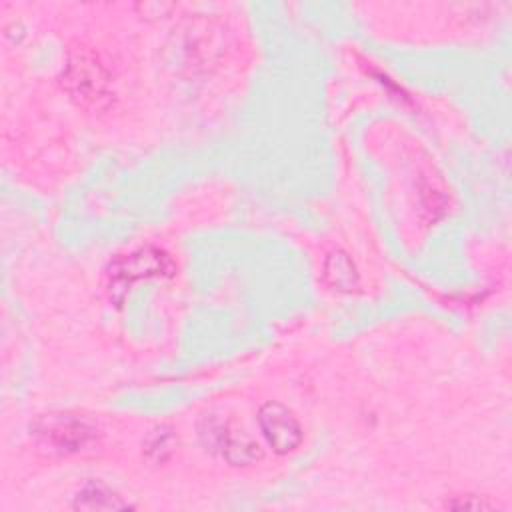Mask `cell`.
<instances>
[{
	"mask_svg": "<svg viewBox=\"0 0 512 512\" xmlns=\"http://www.w3.org/2000/svg\"><path fill=\"white\" fill-rule=\"evenodd\" d=\"M74 508H78V510H120V508H130V504L124 502L104 482L90 480L76 494Z\"/></svg>",
	"mask_w": 512,
	"mask_h": 512,
	"instance_id": "obj_6",
	"label": "cell"
},
{
	"mask_svg": "<svg viewBox=\"0 0 512 512\" xmlns=\"http://www.w3.org/2000/svg\"><path fill=\"white\" fill-rule=\"evenodd\" d=\"M258 426L276 454H288L302 442V426L298 418L278 402H266L260 408Z\"/></svg>",
	"mask_w": 512,
	"mask_h": 512,
	"instance_id": "obj_3",
	"label": "cell"
},
{
	"mask_svg": "<svg viewBox=\"0 0 512 512\" xmlns=\"http://www.w3.org/2000/svg\"><path fill=\"white\" fill-rule=\"evenodd\" d=\"M172 442H174V436L170 434V430L168 428H164V426H160V428H156L150 436H148V440H146V444H144V452L152 458V460H164L170 452H172Z\"/></svg>",
	"mask_w": 512,
	"mask_h": 512,
	"instance_id": "obj_8",
	"label": "cell"
},
{
	"mask_svg": "<svg viewBox=\"0 0 512 512\" xmlns=\"http://www.w3.org/2000/svg\"><path fill=\"white\" fill-rule=\"evenodd\" d=\"M206 446L220 450L222 456L234 466H246L262 458L260 446L242 430H232L222 422H208V428L200 432Z\"/></svg>",
	"mask_w": 512,
	"mask_h": 512,
	"instance_id": "obj_4",
	"label": "cell"
},
{
	"mask_svg": "<svg viewBox=\"0 0 512 512\" xmlns=\"http://www.w3.org/2000/svg\"><path fill=\"white\" fill-rule=\"evenodd\" d=\"M174 274V262L170 256L158 248L146 246L138 248L126 256H120L110 264V290L112 294L116 290L126 292L132 282L150 278V276H172Z\"/></svg>",
	"mask_w": 512,
	"mask_h": 512,
	"instance_id": "obj_2",
	"label": "cell"
},
{
	"mask_svg": "<svg viewBox=\"0 0 512 512\" xmlns=\"http://www.w3.org/2000/svg\"><path fill=\"white\" fill-rule=\"evenodd\" d=\"M324 278L334 290L350 292L358 286V274L350 256L342 250H334L328 254L324 262Z\"/></svg>",
	"mask_w": 512,
	"mask_h": 512,
	"instance_id": "obj_7",
	"label": "cell"
},
{
	"mask_svg": "<svg viewBox=\"0 0 512 512\" xmlns=\"http://www.w3.org/2000/svg\"><path fill=\"white\" fill-rule=\"evenodd\" d=\"M30 436L46 454L68 456L94 446L98 430L76 414H46L30 426Z\"/></svg>",
	"mask_w": 512,
	"mask_h": 512,
	"instance_id": "obj_1",
	"label": "cell"
},
{
	"mask_svg": "<svg viewBox=\"0 0 512 512\" xmlns=\"http://www.w3.org/2000/svg\"><path fill=\"white\" fill-rule=\"evenodd\" d=\"M66 84L82 102H98L108 94V76L104 68L86 56H78L70 62Z\"/></svg>",
	"mask_w": 512,
	"mask_h": 512,
	"instance_id": "obj_5",
	"label": "cell"
},
{
	"mask_svg": "<svg viewBox=\"0 0 512 512\" xmlns=\"http://www.w3.org/2000/svg\"><path fill=\"white\" fill-rule=\"evenodd\" d=\"M450 508H472V510H484V508H494L492 502H484V500H468V498H462L460 502H450L448 504Z\"/></svg>",
	"mask_w": 512,
	"mask_h": 512,
	"instance_id": "obj_9",
	"label": "cell"
}]
</instances>
